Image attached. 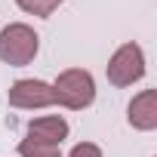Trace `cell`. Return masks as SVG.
I'll return each mask as SVG.
<instances>
[{"label":"cell","instance_id":"cell-1","mask_svg":"<svg viewBox=\"0 0 157 157\" xmlns=\"http://www.w3.org/2000/svg\"><path fill=\"white\" fill-rule=\"evenodd\" d=\"M37 49H40V37L25 22H13V25H6L0 31V62L10 65V68L31 65Z\"/></svg>","mask_w":157,"mask_h":157},{"label":"cell","instance_id":"cell-8","mask_svg":"<svg viewBox=\"0 0 157 157\" xmlns=\"http://www.w3.org/2000/svg\"><path fill=\"white\" fill-rule=\"evenodd\" d=\"M19 3V10H25L28 16H40V19H46V16H52L65 0H16Z\"/></svg>","mask_w":157,"mask_h":157},{"label":"cell","instance_id":"cell-4","mask_svg":"<svg viewBox=\"0 0 157 157\" xmlns=\"http://www.w3.org/2000/svg\"><path fill=\"white\" fill-rule=\"evenodd\" d=\"M10 105L13 108H22V111H34V108H49L56 105V93H52V83L46 80H16L10 86Z\"/></svg>","mask_w":157,"mask_h":157},{"label":"cell","instance_id":"cell-3","mask_svg":"<svg viewBox=\"0 0 157 157\" xmlns=\"http://www.w3.org/2000/svg\"><path fill=\"white\" fill-rule=\"evenodd\" d=\"M105 74H108V83H111V86H120V90L139 83L142 77H145V52H142V46H139V43H123V46H117L114 56L108 59Z\"/></svg>","mask_w":157,"mask_h":157},{"label":"cell","instance_id":"cell-7","mask_svg":"<svg viewBox=\"0 0 157 157\" xmlns=\"http://www.w3.org/2000/svg\"><path fill=\"white\" fill-rule=\"evenodd\" d=\"M19 154L22 157H62L59 145H43V142H34V139H22Z\"/></svg>","mask_w":157,"mask_h":157},{"label":"cell","instance_id":"cell-5","mask_svg":"<svg viewBox=\"0 0 157 157\" xmlns=\"http://www.w3.org/2000/svg\"><path fill=\"white\" fill-rule=\"evenodd\" d=\"M126 120L139 132L157 129V90H142L139 96H132V102L126 108Z\"/></svg>","mask_w":157,"mask_h":157},{"label":"cell","instance_id":"cell-9","mask_svg":"<svg viewBox=\"0 0 157 157\" xmlns=\"http://www.w3.org/2000/svg\"><path fill=\"white\" fill-rule=\"evenodd\" d=\"M68 157H102V148L96 142H80V145H74Z\"/></svg>","mask_w":157,"mask_h":157},{"label":"cell","instance_id":"cell-6","mask_svg":"<svg viewBox=\"0 0 157 157\" xmlns=\"http://www.w3.org/2000/svg\"><path fill=\"white\" fill-rule=\"evenodd\" d=\"M28 139L43 142V145H62L68 139V120L59 114H43L28 123Z\"/></svg>","mask_w":157,"mask_h":157},{"label":"cell","instance_id":"cell-2","mask_svg":"<svg viewBox=\"0 0 157 157\" xmlns=\"http://www.w3.org/2000/svg\"><path fill=\"white\" fill-rule=\"evenodd\" d=\"M52 93H56V105H65L71 111H83L96 102V80L83 68H68L56 77Z\"/></svg>","mask_w":157,"mask_h":157}]
</instances>
